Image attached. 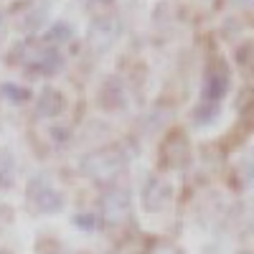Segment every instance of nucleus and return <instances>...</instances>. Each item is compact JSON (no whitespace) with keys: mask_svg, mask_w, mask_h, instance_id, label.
<instances>
[{"mask_svg":"<svg viewBox=\"0 0 254 254\" xmlns=\"http://www.w3.org/2000/svg\"><path fill=\"white\" fill-rule=\"evenodd\" d=\"M226 92V76L224 74H208V84H206V97L208 99H219Z\"/></svg>","mask_w":254,"mask_h":254,"instance_id":"obj_2","label":"nucleus"},{"mask_svg":"<svg viewBox=\"0 0 254 254\" xmlns=\"http://www.w3.org/2000/svg\"><path fill=\"white\" fill-rule=\"evenodd\" d=\"M61 107H64V99L54 89H46L44 94H41V99H38V112H44V115H59Z\"/></svg>","mask_w":254,"mask_h":254,"instance_id":"obj_1","label":"nucleus"},{"mask_svg":"<svg viewBox=\"0 0 254 254\" xmlns=\"http://www.w3.org/2000/svg\"><path fill=\"white\" fill-rule=\"evenodd\" d=\"M5 94L13 97V99H26V97H28L26 89H18V87H13V84H5Z\"/></svg>","mask_w":254,"mask_h":254,"instance_id":"obj_3","label":"nucleus"}]
</instances>
